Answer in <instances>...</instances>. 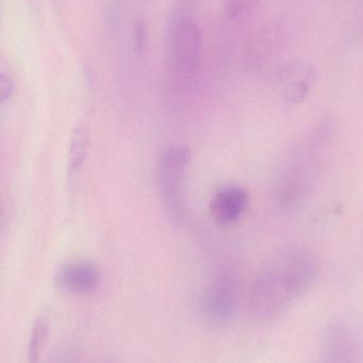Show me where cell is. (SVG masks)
Segmentation results:
<instances>
[{
	"label": "cell",
	"mask_w": 363,
	"mask_h": 363,
	"mask_svg": "<svg viewBox=\"0 0 363 363\" xmlns=\"http://www.w3.org/2000/svg\"><path fill=\"white\" fill-rule=\"evenodd\" d=\"M320 262L311 250L289 246L272 255L252 278L248 306L255 320H277L315 286Z\"/></svg>",
	"instance_id": "1"
},
{
	"label": "cell",
	"mask_w": 363,
	"mask_h": 363,
	"mask_svg": "<svg viewBox=\"0 0 363 363\" xmlns=\"http://www.w3.org/2000/svg\"><path fill=\"white\" fill-rule=\"evenodd\" d=\"M201 55V31L186 14H178L169 31V69L174 86L188 90L199 74Z\"/></svg>",
	"instance_id": "2"
},
{
	"label": "cell",
	"mask_w": 363,
	"mask_h": 363,
	"mask_svg": "<svg viewBox=\"0 0 363 363\" xmlns=\"http://www.w3.org/2000/svg\"><path fill=\"white\" fill-rule=\"evenodd\" d=\"M190 161L189 147L172 145L161 152L157 164L159 194L167 218L175 226H182L186 220L184 184Z\"/></svg>",
	"instance_id": "3"
},
{
	"label": "cell",
	"mask_w": 363,
	"mask_h": 363,
	"mask_svg": "<svg viewBox=\"0 0 363 363\" xmlns=\"http://www.w3.org/2000/svg\"><path fill=\"white\" fill-rule=\"evenodd\" d=\"M273 76V86L280 99L297 105L305 101L315 79V69L309 61L303 59L280 63Z\"/></svg>",
	"instance_id": "4"
},
{
	"label": "cell",
	"mask_w": 363,
	"mask_h": 363,
	"mask_svg": "<svg viewBox=\"0 0 363 363\" xmlns=\"http://www.w3.org/2000/svg\"><path fill=\"white\" fill-rule=\"evenodd\" d=\"M239 308V286L235 276L216 278L203 296V310L209 320L225 324L235 318Z\"/></svg>",
	"instance_id": "5"
},
{
	"label": "cell",
	"mask_w": 363,
	"mask_h": 363,
	"mask_svg": "<svg viewBox=\"0 0 363 363\" xmlns=\"http://www.w3.org/2000/svg\"><path fill=\"white\" fill-rule=\"evenodd\" d=\"M281 45V25L277 22L269 23L248 40L245 50L246 65L257 73L267 71L272 67L275 71L277 67L275 60Z\"/></svg>",
	"instance_id": "6"
},
{
	"label": "cell",
	"mask_w": 363,
	"mask_h": 363,
	"mask_svg": "<svg viewBox=\"0 0 363 363\" xmlns=\"http://www.w3.org/2000/svg\"><path fill=\"white\" fill-rule=\"evenodd\" d=\"M101 282L99 267L89 261L65 263L55 275V284L62 292L84 295L96 290Z\"/></svg>",
	"instance_id": "7"
},
{
	"label": "cell",
	"mask_w": 363,
	"mask_h": 363,
	"mask_svg": "<svg viewBox=\"0 0 363 363\" xmlns=\"http://www.w3.org/2000/svg\"><path fill=\"white\" fill-rule=\"evenodd\" d=\"M250 193L237 184L225 186L216 191L210 203L212 218L220 225L237 223L250 205Z\"/></svg>",
	"instance_id": "8"
},
{
	"label": "cell",
	"mask_w": 363,
	"mask_h": 363,
	"mask_svg": "<svg viewBox=\"0 0 363 363\" xmlns=\"http://www.w3.org/2000/svg\"><path fill=\"white\" fill-rule=\"evenodd\" d=\"M88 130L84 125H77L72 133L71 146H69V169L71 175H77L86 158L88 148Z\"/></svg>",
	"instance_id": "9"
},
{
	"label": "cell",
	"mask_w": 363,
	"mask_h": 363,
	"mask_svg": "<svg viewBox=\"0 0 363 363\" xmlns=\"http://www.w3.org/2000/svg\"><path fill=\"white\" fill-rule=\"evenodd\" d=\"M327 356H333L331 361H347L346 356L352 352V343L350 335L344 328L335 326L327 337Z\"/></svg>",
	"instance_id": "10"
},
{
	"label": "cell",
	"mask_w": 363,
	"mask_h": 363,
	"mask_svg": "<svg viewBox=\"0 0 363 363\" xmlns=\"http://www.w3.org/2000/svg\"><path fill=\"white\" fill-rule=\"evenodd\" d=\"M48 335V323L40 318L35 320L31 331L30 342H29V358L30 361H38L45 346Z\"/></svg>",
	"instance_id": "11"
},
{
	"label": "cell",
	"mask_w": 363,
	"mask_h": 363,
	"mask_svg": "<svg viewBox=\"0 0 363 363\" xmlns=\"http://www.w3.org/2000/svg\"><path fill=\"white\" fill-rule=\"evenodd\" d=\"M259 0H225V13L231 21L241 20L250 13Z\"/></svg>",
	"instance_id": "12"
},
{
	"label": "cell",
	"mask_w": 363,
	"mask_h": 363,
	"mask_svg": "<svg viewBox=\"0 0 363 363\" xmlns=\"http://www.w3.org/2000/svg\"><path fill=\"white\" fill-rule=\"evenodd\" d=\"M147 40V28L145 23L141 20L135 21L133 26V50L135 54L142 55L145 52Z\"/></svg>",
	"instance_id": "13"
},
{
	"label": "cell",
	"mask_w": 363,
	"mask_h": 363,
	"mask_svg": "<svg viewBox=\"0 0 363 363\" xmlns=\"http://www.w3.org/2000/svg\"><path fill=\"white\" fill-rule=\"evenodd\" d=\"M16 92V84L13 79L7 74L1 73L0 75V101L6 104L9 101Z\"/></svg>",
	"instance_id": "14"
}]
</instances>
